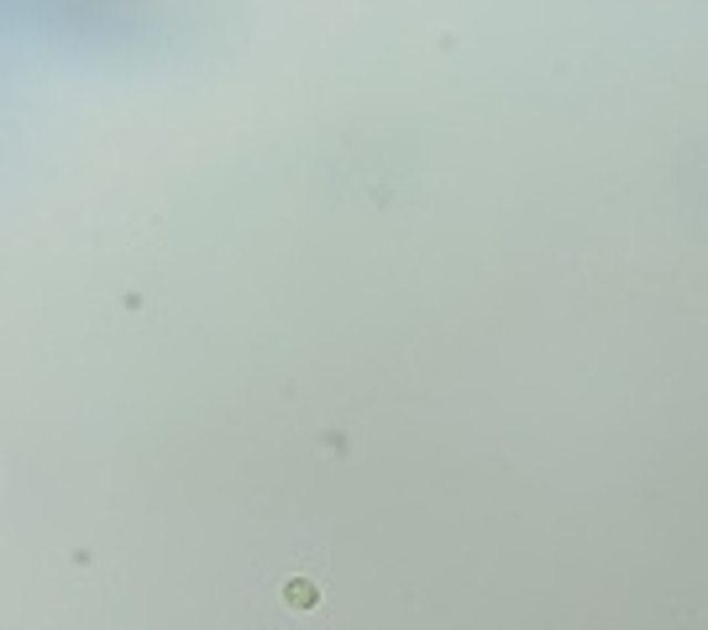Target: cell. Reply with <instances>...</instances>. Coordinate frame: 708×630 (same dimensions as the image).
<instances>
[{
	"label": "cell",
	"mask_w": 708,
	"mask_h": 630,
	"mask_svg": "<svg viewBox=\"0 0 708 630\" xmlns=\"http://www.w3.org/2000/svg\"><path fill=\"white\" fill-rule=\"evenodd\" d=\"M268 589H274V599L289 614H310L315 604L326 599V589H320V572H315V568H284L274 583H268Z\"/></svg>",
	"instance_id": "6da1fadb"
}]
</instances>
